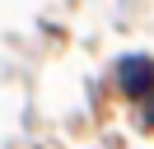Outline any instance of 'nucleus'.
<instances>
[{
    "mask_svg": "<svg viewBox=\"0 0 154 149\" xmlns=\"http://www.w3.org/2000/svg\"><path fill=\"white\" fill-rule=\"evenodd\" d=\"M117 84H122L126 98L154 93V61L149 56H122V61H117Z\"/></svg>",
    "mask_w": 154,
    "mask_h": 149,
    "instance_id": "1",
    "label": "nucleus"
}]
</instances>
